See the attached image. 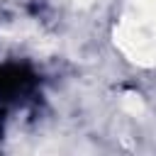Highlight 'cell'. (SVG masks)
<instances>
[{
	"label": "cell",
	"mask_w": 156,
	"mask_h": 156,
	"mask_svg": "<svg viewBox=\"0 0 156 156\" xmlns=\"http://www.w3.org/2000/svg\"><path fill=\"white\" fill-rule=\"evenodd\" d=\"M115 44L139 66L156 63V0H129V10L115 29Z\"/></svg>",
	"instance_id": "cell-1"
},
{
	"label": "cell",
	"mask_w": 156,
	"mask_h": 156,
	"mask_svg": "<svg viewBox=\"0 0 156 156\" xmlns=\"http://www.w3.org/2000/svg\"><path fill=\"white\" fill-rule=\"evenodd\" d=\"M122 110H127L129 115H141L144 112V102H141V98L139 95H134V93H124L122 95Z\"/></svg>",
	"instance_id": "cell-2"
}]
</instances>
